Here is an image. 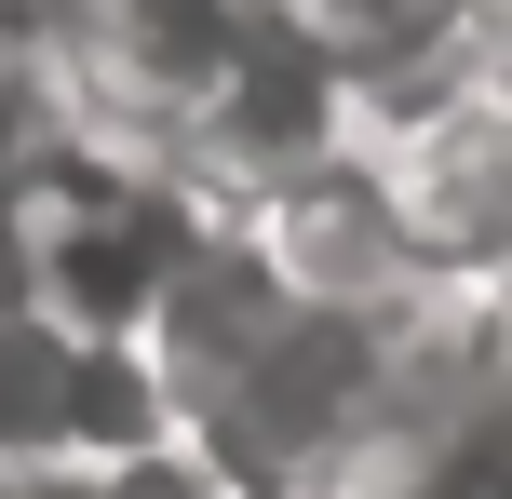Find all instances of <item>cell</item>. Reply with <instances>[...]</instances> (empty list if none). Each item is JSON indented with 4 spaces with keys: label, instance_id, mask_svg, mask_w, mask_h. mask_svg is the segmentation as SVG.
Instances as JSON below:
<instances>
[{
    "label": "cell",
    "instance_id": "cell-1",
    "mask_svg": "<svg viewBox=\"0 0 512 499\" xmlns=\"http://www.w3.org/2000/svg\"><path fill=\"white\" fill-rule=\"evenodd\" d=\"M203 230H216V203L189 176L68 135V149L14 189V216H0V297L54 311L68 338L149 351V324H162V297H176V270L203 257Z\"/></svg>",
    "mask_w": 512,
    "mask_h": 499
},
{
    "label": "cell",
    "instance_id": "cell-2",
    "mask_svg": "<svg viewBox=\"0 0 512 499\" xmlns=\"http://www.w3.org/2000/svg\"><path fill=\"white\" fill-rule=\"evenodd\" d=\"M149 459H176L149 351L68 338L54 311L0 297V486L14 473H149Z\"/></svg>",
    "mask_w": 512,
    "mask_h": 499
}]
</instances>
